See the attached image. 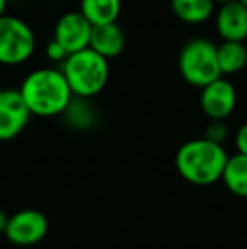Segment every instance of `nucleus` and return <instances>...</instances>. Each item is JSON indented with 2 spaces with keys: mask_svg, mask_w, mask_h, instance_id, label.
<instances>
[{
  "mask_svg": "<svg viewBox=\"0 0 247 249\" xmlns=\"http://www.w3.org/2000/svg\"><path fill=\"white\" fill-rule=\"evenodd\" d=\"M80 10L92 26L117 22L122 10V0H82Z\"/></svg>",
  "mask_w": 247,
  "mask_h": 249,
  "instance_id": "ddd939ff",
  "label": "nucleus"
},
{
  "mask_svg": "<svg viewBox=\"0 0 247 249\" xmlns=\"http://www.w3.org/2000/svg\"><path fill=\"white\" fill-rule=\"evenodd\" d=\"M215 3H225V2H231V0H214Z\"/></svg>",
  "mask_w": 247,
  "mask_h": 249,
  "instance_id": "412c9836",
  "label": "nucleus"
},
{
  "mask_svg": "<svg viewBox=\"0 0 247 249\" xmlns=\"http://www.w3.org/2000/svg\"><path fill=\"white\" fill-rule=\"evenodd\" d=\"M237 105V92L229 80L217 78L201 89L200 107L208 119L224 121L234 112Z\"/></svg>",
  "mask_w": 247,
  "mask_h": 249,
  "instance_id": "6e6552de",
  "label": "nucleus"
},
{
  "mask_svg": "<svg viewBox=\"0 0 247 249\" xmlns=\"http://www.w3.org/2000/svg\"><path fill=\"white\" fill-rule=\"evenodd\" d=\"M92 22L82 14V10L66 12L58 19L54 26V39L65 46L71 54L83 48H88L92 36Z\"/></svg>",
  "mask_w": 247,
  "mask_h": 249,
  "instance_id": "1a4fd4ad",
  "label": "nucleus"
},
{
  "mask_svg": "<svg viewBox=\"0 0 247 249\" xmlns=\"http://www.w3.org/2000/svg\"><path fill=\"white\" fill-rule=\"evenodd\" d=\"M73 95L88 99L105 89L110 76L109 59L92 48L75 51L63 61L61 68Z\"/></svg>",
  "mask_w": 247,
  "mask_h": 249,
  "instance_id": "7ed1b4c3",
  "label": "nucleus"
},
{
  "mask_svg": "<svg viewBox=\"0 0 247 249\" xmlns=\"http://www.w3.org/2000/svg\"><path fill=\"white\" fill-rule=\"evenodd\" d=\"M33 115L54 117L68 110L73 92L61 70L39 68L24 78L19 89Z\"/></svg>",
  "mask_w": 247,
  "mask_h": 249,
  "instance_id": "f257e3e1",
  "label": "nucleus"
},
{
  "mask_svg": "<svg viewBox=\"0 0 247 249\" xmlns=\"http://www.w3.org/2000/svg\"><path fill=\"white\" fill-rule=\"evenodd\" d=\"M215 24L224 41H244L247 37V9L239 0L220 3Z\"/></svg>",
  "mask_w": 247,
  "mask_h": 249,
  "instance_id": "9d476101",
  "label": "nucleus"
},
{
  "mask_svg": "<svg viewBox=\"0 0 247 249\" xmlns=\"http://www.w3.org/2000/svg\"><path fill=\"white\" fill-rule=\"evenodd\" d=\"M34 50L33 29L24 20L3 14L0 17V65H20L33 56Z\"/></svg>",
  "mask_w": 247,
  "mask_h": 249,
  "instance_id": "39448f33",
  "label": "nucleus"
},
{
  "mask_svg": "<svg viewBox=\"0 0 247 249\" xmlns=\"http://www.w3.org/2000/svg\"><path fill=\"white\" fill-rule=\"evenodd\" d=\"M205 138L210 139L214 142H222L227 138V125L224 124V121H217V119H212V122L208 124L207 131H205Z\"/></svg>",
  "mask_w": 247,
  "mask_h": 249,
  "instance_id": "dca6fc26",
  "label": "nucleus"
},
{
  "mask_svg": "<svg viewBox=\"0 0 247 249\" xmlns=\"http://www.w3.org/2000/svg\"><path fill=\"white\" fill-rule=\"evenodd\" d=\"M48 219L36 209H24L9 217L3 236L16 246H33L46 237Z\"/></svg>",
  "mask_w": 247,
  "mask_h": 249,
  "instance_id": "423d86ee",
  "label": "nucleus"
},
{
  "mask_svg": "<svg viewBox=\"0 0 247 249\" xmlns=\"http://www.w3.org/2000/svg\"><path fill=\"white\" fill-rule=\"evenodd\" d=\"M222 181L237 197H247V154L237 153L227 158Z\"/></svg>",
  "mask_w": 247,
  "mask_h": 249,
  "instance_id": "f8f14e48",
  "label": "nucleus"
},
{
  "mask_svg": "<svg viewBox=\"0 0 247 249\" xmlns=\"http://www.w3.org/2000/svg\"><path fill=\"white\" fill-rule=\"evenodd\" d=\"M7 2H9V0H0V17H2L3 14H5V9H7Z\"/></svg>",
  "mask_w": 247,
  "mask_h": 249,
  "instance_id": "aec40b11",
  "label": "nucleus"
},
{
  "mask_svg": "<svg viewBox=\"0 0 247 249\" xmlns=\"http://www.w3.org/2000/svg\"><path fill=\"white\" fill-rule=\"evenodd\" d=\"M239 2H241V3H242V5H244V7H246V9H247V0H239Z\"/></svg>",
  "mask_w": 247,
  "mask_h": 249,
  "instance_id": "4be33fe9",
  "label": "nucleus"
},
{
  "mask_svg": "<svg viewBox=\"0 0 247 249\" xmlns=\"http://www.w3.org/2000/svg\"><path fill=\"white\" fill-rule=\"evenodd\" d=\"M178 68L183 80L198 89H203L210 82L220 78L217 44L203 37L188 41L178 54Z\"/></svg>",
  "mask_w": 247,
  "mask_h": 249,
  "instance_id": "20e7f679",
  "label": "nucleus"
},
{
  "mask_svg": "<svg viewBox=\"0 0 247 249\" xmlns=\"http://www.w3.org/2000/svg\"><path fill=\"white\" fill-rule=\"evenodd\" d=\"M217 58L222 75H234L247 65V48L242 41H224L217 46Z\"/></svg>",
  "mask_w": 247,
  "mask_h": 249,
  "instance_id": "2eb2a0df",
  "label": "nucleus"
},
{
  "mask_svg": "<svg viewBox=\"0 0 247 249\" xmlns=\"http://www.w3.org/2000/svg\"><path fill=\"white\" fill-rule=\"evenodd\" d=\"M171 10L186 24H201L212 17L215 10L214 0H171Z\"/></svg>",
  "mask_w": 247,
  "mask_h": 249,
  "instance_id": "4468645a",
  "label": "nucleus"
},
{
  "mask_svg": "<svg viewBox=\"0 0 247 249\" xmlns=\"http://www.w3.org/2000/svg\"><path fill=\"white\" fill-rule=\"evenodd\" d=\"M46 56L51 59V61L63 63L69 56V53L65 50L63 44L58 43L56 39H53V41H49V44L46 46Z\"/></svg>",
  "mask_w": 247,
  "mask_h": 249,
  "instance_id": "f3484780",
  "label": "nucleus"
},
{
  "mask_svg": "<svg viewBox=\"0 0 247 249\" xmlns=\"http://www.w3.org/2000/svg\"><path fill=\"white\" fill-rule=\"evenodd\" d=\"M7 222H9V217L5 215L2 209H0V234L5 232V227H7Z\"/></svg>",
  "mask_w": 247,
  "mask_h": 249,
  "instance_id": "6ab92c4d",
  "label": "nucleus"
},
{
  "mask_svg": "<svg viewBox=\"0 0 247 249\" xmlns=\"http://www.w3.org/2000/svg\"><path fill=\"white\" fill-rule=\"evenodd\" d=\"M227 158L222 144L200 138L185 142L178 149L175 164L178 173L191 185L207 187L222 178Z\"/></svg>",
  "mask_w": 247,
  "mask_h": 249,
  "instance_id": "f03ea898",
  "label": "nucleus"
},
{
  "mask_svg": "<svg viewBox=\"0 0 247 249\" xmlns=\"http://www.w3.org/2000/svg\"><path fill=\"white\" fill-rule=\"evenodd\" d=\"M88 46L107 59L117 58V56L122 54V51L125 50L124 29L117 22L93 26Z\"/></svg>",
  "mask_w": 247,
  "mask_h": 249,
  "instance_id": "9b49d317",
  "label": "nucleus"
},
{
  "mask_svg": "<svg viewBox=\"0 0 247 249\" xmlns=\"http://www.w3.org/2000/svg\"><path fill=\"white\" fill-rule=\"evenodd\" d=\"M31 115L19 90H0V141L17 138L29 124Z\"/></svg>",
  "mask_w": 247,
  "mask_h": 249,
  "instance_id": "0eeeda50",
  "label": "nucleus"
},
{
  "mask_svg": "<svg viewBox=\"0 0 247 249\" xmlns=\"http://www.w3.org/2000/svg\"><path fill=\"white\" fill-rule=\"evenodd\" d=\"M235 146H237V153L247 154V122L239 127L235 134Z\"/></svg>",
  "mask_w": 247,
  "mask_h": 249,
  "instance_id": "a211bd4d",
  "label": "nucleus"
}]
</instances>
